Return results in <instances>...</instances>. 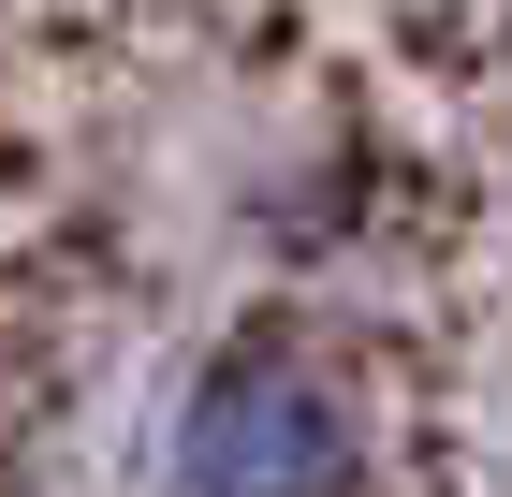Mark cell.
I'll use <instances>...</instances> for the list:
<instances>
[{
    "label": "cell",
    "instance_id": "obj_1",
    "mask_svg": "<svg viewBox=\"0 0 512 497\" xmlns=\"http://www.w3.org/2000/svg\"><path fill=\"white\" fill-rule=\"evenodd\" d=\"M366 454V410L308 351H235L176 410V497H337Z\"/></svg>",
    "mask_w": 512,
    "mask_h": 497
}]
</instances>
